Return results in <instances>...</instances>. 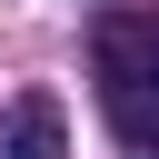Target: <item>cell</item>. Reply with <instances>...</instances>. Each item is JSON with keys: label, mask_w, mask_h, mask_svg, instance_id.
Returning a JSON list of instances; mask_svg holds the SVG:
<instances>
[{"label": "cell", "mask_w": 159, "mask_h": 159, "mask_svg": "<svg viewBox=\"0 0 159 159\" xmlns=\"http://www.w3.org/2000/svg\"><path fill=\"white\" fill-rule=\"evenodd\" d=\"M109 129H119L129 149L159 159V89H109Z\"/></svg>", "instance_id": "obj_3"}, {"label": "cell", "mask_w": 159, "mask_h": 159, "mask_svg": "<svg viewBox=\"0 0 159 159\" xmlns=\"http://www.w3.org/2000/svg\"><path fill=\"white\" fill-rule=\"evenodd\" d=\"M89 60L109 89H159V10H109L89 30Z\"/></svg>", "instance_id": "obj_1"}, {"label": "cell", "mask_w": 159, "mask_h": 159, "mask_svg": "<svg viewBox=\"0 0 159 159\" xmlns=\"http://www.w3.org/2000/svg\"><path fill=\"white\" fill-rule=\"evenodd\" d=\"M0 159H70V119H60L50 89H30V99L0 109Z\"/></svg>", "instance_id": "obj_2"}]
</instances>
